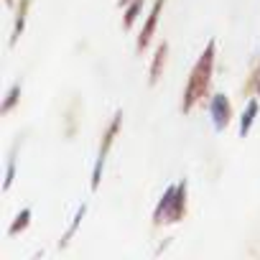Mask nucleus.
<instances>
[{"label":"nucleus","mask_w":260,"mask_h":260,"mask_svg":"<svg viewBox=\"0 0 260 260\" xmlns=\"http://www.w3.org/2000/svg\"><path fill=\"white\" fill-rule=\"evenodd\" d=\"M214 59H217V44L209 41L207 49L202 51V56L197 59L189 82L184 87V100H181V112H191L197 102H202L209 92V82H212V72H214Z\"/></svg>","instance_id":"f257e3e1"},{"label":"nucleus","mask_w":260,"mask_h":260,"mask_svg":"<svg viewBox=\"0 0 260 260\" xmlns=\"http://www.w3.org/2000/svg\"><path fill=\"white\" fill-rule=\"evenodd\" d=\"M186 194H189V181H179V184H171L161 202L156 204L153 209V224L161 227V224H176L186 217Z\"/></svg>","instance_id":"f03ea898"},{"label":"nucleus","mask_w":260,"mask_h":260,"mask_svg":"<svg viewBox=\"0 0 260 260\" xmlns=\"http://www.w3.org/2000/svg\"><path fill=\"white\" fill-rule=\"evenodd\" d=\"M120 125H122V110H117V112L112 115V120H110V125H107V130H105V136H102V143H100V151H97V161H94V169H92V184H89L92 191L100 189L102 169H105L107 153H110V148H112V143H115V138H117V133H120Z\"/></svg>","instance_id":"7ed1b4c3"},{"label":"nucleus","mask_w":260,"mask_h":260,"mask_svg":"<svg viewBox=\"0 0 260 260\" xmlns=\"http://www.w3.org/2000/svg\"><path fill=\"white\" fill-rule=\"evenodd\" d=\"M209 115H212V122H214L217 133L227 130V125H230V120H232V105H230L227 94H214V97H212Z\"/></svg>","instance_id":"20e7f679"},{"label":"nucleus","mask_w":260,"mask_h":260,"mask_svg":"<svg viewBox=\"0 0 260 260\" xmlns=\"http://www.w3.org/2000/svg\"><path fill=\"white\" fill-rule=\"evenodd\" d=\"M164 6H166V0H156V3H153V8H151V13H148V18H146V26H143L141 36H138V46H136V49H138V54H143V51L148 49V44H151V39H153V34H156L158 16H161Z\"/></svg>","instance_id":"39448f33"},{"label":"nucleus","mask_w":260,"mask_h":260,"mask_svg":"<svg viewBox=\"0 0 260 260\" xmlns=\"http://www.w3.org/2000/svg\"><path fill=\"white\" fill-rule=\"evenodd\" d=\"M166 56H169V44L161 41L156 46V54H153V64H151V84H156L164 74V67H166Z\"/></svg>","instance_id":"423d86ee"},{"label":"nucleus","mask_w":260,"mask_h":260,"mask_svg":"<svg viewBox=\"0 0 260 260\" xmlns=\"http://www.w3.org/2000/svg\"><path fill=\"white\" fill-rule=\"evenodd\" d=\"M28 8H31V0H21V6L16 11V23H13V36H11V46L18 44V39L23 36L26 28V18H28Z\"/></svg>","instance_id":"0eeeda50"},{"label":"nucleus","mask_w":260,"mask_h":260,"mask_svg":"<svg viewBox=\"0 0 260 260\" xmlns=\"http://www.w3.org/2000/svg\"><path fill=\"white\" fill-rule=\"evenodd\" d=\"M257 110H260L257 100H250L247 107H245V112H242V117H240V136H242V138L250 133V127H252V122H255V117H257Z\"/></svg>","instance_id":"6e6552de"},{"label":"nucleus","mask_w":260,"mask_h":260,"mask_svg":"<svg viewBox=\"0 0 260 260\" xmlns=\"http://www.w3.org/2000/svg\"><path fill=\"white\" fill-rule=\"evenodd\" d=\"M84 214H87V204H82V207H77V212H74V217H72V224H69V230L64 232V237H61V247H67L69 245V240L77 235V230H79V222L84 219Z\"/></svg>","instance_id":"1a4fd4ad"},{"label":"nucleus","mask_w":260,"mask_h":260,"mask_svg":"<svg viewBox=\"0 0 260 260\" xmlns=\"http://www.w3.org/2000/svg\"><path fill=\"white\" fill-rule=\"evenodd\" d=\"M127 11H125V18H122V28L125 31H130L133 28V23H136V18H138V13H141V8H143V0H133L130 6H125Z\"/></svg>","instance_id":"9d476101"},{"label":"nucleus","mask_w":260,"mask_h":260,"mask_svg":"<svg viewBox=\"0 0 260 260\" xmlns=\"http://www.w3.org/2000/svg\"><path fill=\"white\" fill-rule=\"evenodd\" d=\"M18 97H21V82H16L13 87H11V92L6 94V100H3V105H0V112L3 115H8L13 107H16V102H18Z\"/></svg>","instance_id":"9b49d317"},{"label":"nucleus","mask_w":260,"mask_h":260,"mask_svg":"<svg viewBox=\"0 0 260 260\" xmlns=\"http://www.w3.org/2000/svg\"><path fill=\"white\" fill-rule=\"evenodd\" d=\"M28 222H31V209L26 207V209H23V212H21V214L16 217V222L11 224V230H8V235H11V237H16L18 232H23V230L28 227Z\"/></svg>","instance_id":"f8f14e48"},{"label":"nucleus","mask_w":260,"mask_h":260,"mask_svg":"<svg viewBox=\"0 0 260 260\" xmlns=\"http://www.w3.org/2000/svg\"><path fill=\"white\" fill-rule=\"evenodd\" d=\"M13 179H16V151H13V153H11V158H8V171H6V181H3V191H8V189H11Z\"/></svg>","instance_id":"ddd939ff"},{"label":"nucleus","mask_w":260,"mask_h":260,"mask_svg":"<svg viewBox=\"0 0 260 260\" xmlns=\"http://www.w3.org/2000/svg\"><path fill=\"white\" fill-rule=\"evenodd\" d=\"M130 3H133V0H117V6L122 8V6H130Z\"/></svg>","instance_id":"4468645a"},{"label":"nucleus","mask_w":260,"mask_h":260,"mask_svg":"<svg viewBox=\"0 0 260 260\" xmlns=\"http://www.w3.org/2000/svg\"><path fill=\"white\" fill-rule=\"evenodd\" d=\"M255 89H257V94H260V82H257V87H255Z\"/></svg>","instance_id":"2eb2a0df"},{"label":"nucleus","mask_w":260,"mask_h":260,"mask_svg":"<svg viewBox=\"0 0 260 260\" xmlns=\"http://www.w3.org/2000/svg\"><path fill=\"white\" fill-rule=\"evenodd\" d=\"M6 3H8V6H13V0H6Z\"/></svg>","instance_id":"dca6fc26"}]
</instances>
